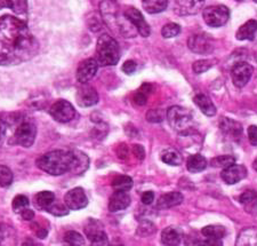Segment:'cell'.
<instances>
[{"instance_id": "f35d334b", "label": "cell", "mask_w": 257, "mask_h": 246, "mask_svg": "<svg viewBox=\"0 0 257 246\" xmlns=\"http://www.w3.org/2000/svg\"><path fill=\"white\" fill-rule=\"evenodd\" d=\"M68 210H69V208L66 207L65 204L63 205V204H60V203H57L55 201V202H54L53 205L51 206V208H49L47 212H49V213H52L53 215L62 216V215H66V214L69 213Z\"/></svg>"}, {"instance_id": "f1b7e54d", "label": "cell", "mask_w": 257, "mask_h": 246, "mask_svg": "<svg viewBox=\"0 0 257 246\" xmlns=\"http://www.w3.org/2000/svg\"><path fill=\"white\" fill-rule=\"evenodd\" d=\"M55 201V195L52 191H41L36 196V205L44 211H48Z\"/></svg>"}, {"instance_id": "ba28073f", "label": "cell", "mask_w": 257, "mask_h": 246, "mask_svg": "<svg viewBox=\"0 0 257 246\" xmlns=\"http://www.w3.org/2000/svg\"><path fill=\"white\" fill-rule=\"evenodd\" d=\"M254 72V68L250 64H248L247 62H238L233 65V68L231 70V76L233 84L237 87L246 86L248 81L250 80Z\"/></svg>"}, {"instance_id": "d6986e66", "label": "cell", "mask_w": 257, "mask_h": 246, "mask_svg": "<svg viewBox=\"0 0 257 246\" xmlns=\"http://www.w3.org/2000/svg\"><path fill=\"white\" fill-rule=\"evenodd\" d=\"M183 199L184 197L181 193H178V191H171V193L160 196L158 202H157V207L163 208V210H165V208H171L180 205L183 202Z\"/></svg>"}, {"instance_id": "7402d4cb", "label": "cell", "mask_w": 257, "mask_h": 246, "mask_svg": "<svg viewBox=\"0 0 257 246\" xmlns=\"http://www.w3.org/2000/svg\"><path fill=\"white\" fill-rule=\"evenodd\" d=\"M257 31V21L249 20L242 24L235 33V38L238 40H252Z\"/></svg>"}, {"instance_id": "5bb4252c", "label": "cell", "mask_w": 257, "mask_h": 246, "mask_svg": "<svg viewBox=\"0 0 257 246\" xmlns=\"http://www.w3.org/2000/svg\"><path fill=\"white\" fill-rule=\"evenodd\" d=\"M247 169L240 164H231L227 168L223 169L221 172V178L227 185H235L247 177Z\"/></svg>"}, {"instance_id": "8fae6325", "label": "cell", "mask_w": 257, "mask_h": 246, "mask_svg": "<svg viewBox=\"0 0 257 246\" xmlns=\"http://www.w3.org/2000/svg\"><path fill=\"white\" fill-rule=\"evenodd\" d=\"M64 204L69 210L78 211L87 206L88 198L82 188H74L66 193L64 196Z\"/></svg>"}, {"instance_id": "2e32d148", "label": "cell", "mask_w": 257, "mask_h": 246, "mask_svg": "<svg viewBox=\"0 0 257 246\" xmlns=\"http://www.w3.org/2000/svg\"><path fill=\"white\" fill-rule=\"evenodd\" d=\"M80 87L77 92V103L80 107H92L98 102V94L96 90L92 86L85 85Z\"/></svg>"}, {"instance_id": "681fc988", "label": "cell", "mask_w": 257, "mask_h": 246, "mask_svg": "<svg viewBox=\"0 0 257 246\" xmlns=\"http://www.w3.org/2000/svg\"><path fill=\"white\" fill-rule=\"evenodd\" d=\"M254 169H255V171L257 172V159L254 161Z\"/></svg>"}, {"instance_id": "c3c4849f", "label": "cell", "mask_w": 257, "mask_h": 246, "mask_svg": "<svg viewBox=\"0 0 257 246\" xmlns=\"http://www.w3.org/2000/svg\"><path fill=\"white\" fill-rule=\"evenodd\" d=\"M5 132H6V126L2 120V118H0V140H2L4 135H5Z\"/></svg>"}, {"instance_id": "4dcf8cb0", "label": "cell", "mask_w": 257, "mask_h": 246, "mask_svg": "<svg viewBox=\"0 0 257 246\" xmlns=\"http://www.w3.org/2000/svg\"><path fill=\"white\" fill-rule=\"evenodd\" d=\"M132 187L133 180L131 177H127V175H119V177L114 178L112 181V188L114 190L128 191L132 189Z\"/></svg>"}, {"instance_id": "e0dca14e", "label": "cell", "mask_w": 257, "mask_h": 246, "mask_svg": "<svg viewBox=\"0 0 257 246\" xmlns=\"http://www.w3.org/2000/svg\"><path fill=\"white\" fill-rule=\"evenodd\" d=\"M219 128L226 137L232 140H238L242 134L241 124L231 118H223L219 120Z\"/></svg>"}, {"instance_id": "7bdbcfd3", "label": "cell", "mask_w": 257, "mask_h": 246, "mask_svg": "<svg viewBox=\"0 0 257 246\" xmlns=\"http://www.w3.org/2000/svg\"><path fill=\"white\" fill-rule=\"evenodd\" d=\"M134 101L138 103L139 106H144V104L147 103V101H148V94H145L144 92H142V91L140 90L138 93L135 94Z\"/></svg>"}, {"instance_id": "836d02e7", "label": "cell", "mask_w": 257, "mask_h": 246, "mask_svg": "<svg viewBox=\"0 0 257 246\" xmlns=\"http://www.w3.org/2000/svg\"><path fill=\"white\" fill-rule=\"evenodd\" d=\"M235 162V157L231 156V155H223V156H217L213 158V159L210 160V165L213 166V168H227V166H230L231 164H233Z\"/></svg>"}, {"instance_id": "4fadbf2b", "label": "cell", "mask_w": 257, "mask_h": 246, "mask_svg": "<svg viewBox=\"0 0 257 246\" xmlns=\"http://www.w3.org/2000/svg\"><path fill=\"white\" fill-rule=\"evenodd\" d=\"M98 62L95 58H86L77 69V79L81 84H87L95 77L98 70Z\"/></svg>"}, {"instance_id": "8d00e7d4", "label": "cell", "mask_w": 257, "mask_h": 246, "mask_svg": "<svg viewBox=\"0 0 257 246\" xmlns=\"http://www.w3.org/2000/svg\"><path fill=\"white\" fill-rule=\"evenodd\" d=\"M211 66H213V61L211 60H199L197 62H194L192 65V69L194 73L200 74L208 71Z\"/></svg>"}, {"instance_id": "6da1fadb", "label": "cell", "mask_w": 257, "mask_h": 246, "mask_svg": "<svg viewBox=\"0 0 257 246\" xmlns=\"http://www.w3.org/2000/svg\"><path fill=\"white\" fill-rule=\"evenodd\" d=\"M38 43L26 22L15 16L0 18V65H18L36 55Z\"/></svg>"}, {"instance_id": "d4e9b609", "label": "cell", "mask_w": 257, "mask_h": 246, "mask_svg": "<svg viewBox=\"0 0 257 246\" xmlns=\"http://www.w3.org/2000/svg\"><path fill=\"white\" fill-rule=\"evenodd\" d=\"M10 8L18 15H24L28 11V0H0V10Z\"/></svg>"}, {"instance_id": "60d3db41", "label": "cell", "mask_w": 257, "mask_h": 246, "mask_svg": "<svg viewBox=\"0 0 257 246\" xmlns=\"http://www.w3.org/2000/svg\"><path fill=\"white\" fill-rule=\"evenodd\" d=\"M136 68H138V64H136L135 61L130 60L126 61L122 65V71L127 74H132L136 71Z\"/></svg>"}, {"instance_id": "83f0119b", "label": "cell", "mask_w": 257, "mask_h": 246, "mask_svg": "<svg viewBox=\"0 0 257 246\" xmlns=\"http://www.w3.org/2000/svg\"><path fill=\"white\" fill-rule=\"evenodd\" d=\"M142 5L149 14H158L167 10L168 0H143Z\"/></svg>"}, {"instance_id": "bcb514c9", "label": "cell", "mask_w": 257, "mask_h": 246, "mask_svg": "<svg viewBox=\"0 0 257 246\" xmlns=\"http://www.w3.org/2000/svg\"><path fill=\"white\" fill-rule=\"evenodd\" d=\"M12 228L0 224V244H4V239H6L8 237V233H11Z\"/></svg>"}, {"instance_id": "e575fe53", "label": "cell", "mask_w": 257, "mask_h": 246, "mask_svg": "<svg viewBox=\"0 0 257 246\" xmlns=\"http://www.w3.org/2000/svg\"><path fill=\"white\" fill-rule=\"evenodd\" d=\"M181 32V27L176 23H168L164 26V28L161 29V35L165 38H174L180 35Z\"/></svg>"}, {"instance_id": "30bf717a", "label": "cell", "mask_w": 257, "mask_h": 246, "mask_svg": "<svg viewBox=\"0 0 257 246\" xmlns=\"http://www.w3.org/2000/svg\"><path fill=\"white\" fill-rule=\"evenodd\" d=\"M125 18L135 27L136 31H138L141 36L144 37V38H147V37L150 36L151 33L150 26L147 23L144 16L139 10H136L134 7L127 8L125 12Z\"/></svg>"}, {"instance_id": "8992f818", "label": "cell", "mask_w": 257, "mask_h": 246, "mask_svg": "<svg viewBox=\"0 0 257 246\" xmlns=\"http://www.w3.org/2000/svg\"><path fill=\"white\" fill-rule=\"evenodd\" d=\"M37 127L30 120L22 122L14 133L15 142L24 148H30L36 140Z\"/></svg>"}, {"instance_id": "5b68a950", "label": "cell", "mask_w": 257, "mask_h": 246, "mask_svg": "<svg viewBox=\"0 0 257 246\" xmlns=\"http://www.w3.org/2000/svg\"><path fill=\"white\" fill-rule=\"evenodd\" d=\"M202 16L207 26L211 28H219L226 24L230 19L229 8L224 5L207 7L202 12Z\"/></svg>"}, {"instance_id": "74e56055", "label": "cell", "mask_w": 257, "mask_h": 246, "mask_svg": "<svg viewBox=\"0 0 257 246\" xmlns=\"http://www.w3.org/2000/svg\"><path fill=\"white\" fill-rule=\"evenodd\" d=\"M29 206V198L24 195H18L13 199V210L15 212H21Z\"/></svg>"}, {"instance_id": "7c38bea8", "label": "cell", "mask_w": 257, "mask_h": 246, "mask_svg": "<svg viewBox=\"0 0 257 246\" xmlns=\"http://www.w3.org/2000/svg\"><path fill=\"white\" fill-rule=\"evenodd\" d=\"M205 2L206 0H175L174 12L181 16L196 15L201 11Z\"/></svg>"}, {"instance_id": "7dc6e473", "label": "cell", "mask_w": 257, "mask_h": 246, "mask_svg": "<svg viewBox=\"0 0 257 246\" xmlns=\"http://www.w3.org/2000/svg\"><path fill=\"white\" fill-rule=\"evenodd\" d=\"M21 213V216H22L23 220H27V221H31L33 220V218H35V213H33L32 210H29L28 207L24 208V210H22L20 212Z\"/></svg>"}, {"instance_id": "1f68e13d", "label": "cell", "mask_w": 257, "mask_h": 246, "mask_svg": "<svg viewBox=\"0 0 257 246\" xmlns=\"http://www.w3.org/2000/svg\"><path fill=\"white\" fill-rule=\"evenodd\" d=\"M74 152H76V166H74L72 173L80 175L88 169L89 159L84 152L77 151V150H74Z\"/></svg>"}, {"instance_id": "ab89813d", "label": "cell", "mask_w": 257, "mask_h": 246, "mask_svg": "<svg viewBox=\"0 0 257 246\" xmlns=\"http://www.w3.org/2000/svg\"><path fill=\"white\" fill-rule=\"evenodd\" d=\"M164 111L160 109H152L147 114V119L151 123H160L164 120Z\"/></svg>"}, {"instance_id": "9c48e42d", "label": "cell", "mask_w": 257, "mask_h": 246, "mask_svg": "<svg viewBox=\"0 0 257 246\" xmlns=\"http://www.w3.org/2000/svg\"><path fill=\"white\" fill-rule=\"evenodd\" d=\"M85 233L93 245H107V236L103 230L102 224L95 219H89L85 227Z\"/></svg>"}, {"instance_id": "f6af8a7d", "label": "cell", "mask_w": 257, "mask_h": 246, "mask_svg": "<svg viewBox=\"0 0 257 246\" xmlns=\"http://www.w3.org/2000/svg\"><path fill=\"white\" fill-rule=\"evenodd\" d=\"M153 201H155V194L152 191H145L142 195V202L145 205H150Z\"/></svg>"}, {"instance_id": "52a82bcc", "label": "cell", "mask_w": 257, "mask_h": 246, "mask_svg": "<svg viewBox=\"0 0 257 246\" xmlns=\"http://www.w3.org/2000/svg\"><path fill=\"white\" fill-rule=\"evenodd\" d=\"M49 114L56 122L59 123H69L76 116V109L66 100H57L49 109Z\"/></svg>"}, {"instance_id": "cb8c5ba5", "label": "cell", "mask_w": 257, "mask_h": 246, "mask_svg": "<svg viewBox=\"0 0 257 246\" xmlns=\"http://www.w3.org/2000/svg\"><path fill=\"white\" fill-rule=\"evenodd\" d=\"M235 244L239 246H257V228H244L239 233Z\"/></svg>"}, {"instance_id": "f546056e", "label": "cell", "mask_w": 257, "mask_h": 246, "mask_svg": "<svg viewBox=\"0 0 257 246\" xmlns=\"http://www.w3.org/2000/svg\"><path fill=\"white\" fill-rule=\"evenodd\" d=\"M201 233L206 237V238L222 239L223 237L225 236L226 230L223 226H216V224H213V226H207L205 228H202Z\"/></svg>"}, {"instance_id": "603a6c76", "label": "cell", "mask_w": 257, "mask_h": 246, "mask_svg": "<svg viewBox=\"0 0 257 246\" xmlns=\"http://www.w3.org/2000/svg\"><path fill=\"white\" fill-rule=\"evenodd\" d=\"M182 240V232L175 227H167L161 232V243L164 245H178Z\"/></svg>"}, {"instance_id": "ac0fdd59", "label": "cell", "mask_w": 257, "mask_h": 246, "mask_svg": "<svg viewBox=\"0 0 257 246\" xmlns=\"http://www.w3.org/2000/svg\"><path fill=\"white\" fill-rule=\"evenodd\" d=\"M130 205L131 196L127 194V191L115 190L109 199V211L112 212V213L125 210Z\"/></svg>"}, {"instance_id": "3957f363", "label": "cell", "mask_w": 257, "mask_h": 246, "mask_svg": "<svg viewBox=\"0 0 257 246\" xmlns=\"http://www.w3.org/2000/svg\"><path fill=\"white\" fill-rule=\"evenodd\" d=\"M96 57L103 66L115 65L120 60V48L117 40L109 35H102L97 40Z\"/></svg>"}, {"instance_id": "d6a6232c", "label": "cell", "mask_w": 257, "mask_h": 246, "mask_svg": "<svg viewBox=\"0 0 257 246\" xmlns=\"http://www.w3.org/2000/svg\"><path fill=\"white\" fill-rule=\"evenodd\" d=\"M13 172L5 165H0V187L7 188L13 183Z\"/></svg>"}, {"instance_id": "277c9868", "label": "cell", "mask_w": 257, "mask_h": 246, "mask_svg": "<svg viewBox=\"0 0 257 246\" xmlns=\"http://www.w3.org/2000/svg\"><path fill=\"white\" fill-rule=\"evenodd\" d=\"M167 120L173 130L181 134H189L193 130V115L186 108L174 106L167 110Z\"/></svg>"}, {"instance_id": "4316f807", "label": "cell", "mask_w": 257, "mask_h": 246, "mask_svg": "<svg viewBox=\"0 0 257 246\" xmlns=\"http://www.w3.org/2000/svg\"><path fill=\"white\" fill-rule=\"evenodd\" d=\"M161 160L165 164L171 165V166H178L183 162V158H182L181 153L174 148H167L161 152Z\"/></svg>"}, {"instance_id": "7a4b0ae2", "label": "cell", "mask_w": 257, "mask_h": 246, "mask_svg": "<svg viewBox=\"0 0 257 246\" xmlns=\"http://www.w3.org/2000/svg\"><path fill=\"white\" fill-rule=\"evenodd\" d=\"M37 166L51 175H63L73 172L76 166V152L69 150H54L37 159Z\"/></svg>"}, {"instance_id": "ffe728a7", "label": "cell", "mask_w": 257, "mask_h": 246, "mask_svg": "<svg viewBox=\"0 0 257 246\" xmlns=\"http://www.w3.org/2000/svg\"><path fill=\"white\" fill-rule=\"evenodd\" d=\"M239 202L247 213L249 214L257 213V191L256 190L244 191V193L239 197Z\"/></svg>"}, {"instance_id": "d590c367", "label": "cell", "mask_w": 257, "mask_h": 246, "mask_svg": "<svg viewBox=\"0 0 257 246\" xmlns=\"http://www.w3.org/2000/svg\"><path fill=\"white\" fill-rule=\"evenodd\" d=\"M64 240L68 243L69 245H84L85 240L82 238V236L79 232L77 231H68L64 235Z\"/></svg>"}, {"instance_id": "484cf974", "label": "cell", "mask_w": 257, "mask_h": 246, "mask_svg": "<svg viewBox=\"0 0 257 246\" xmlns=\"http://www.w3.org/2000/svg\"><path fill=\"white\" fill-rule=\"evenodd\" d=\"M186 168H188L189 172L199 173L207 168V159L200 153H196V155L189 157L188 161H186Z\"/></svg>"}, {"instance_id": "b9f144b4", "label": "cell", "mask_w": 257, "mask_h": 246, "mask_svg": "<svg viewBox=\"0 0 257 246\" xmlns=\"http://www.w3.org/2000/svg\"><path fill=\"white\" fill-rule=\"evenodd\" d=\"M248 140L252 145H257V126L255 125L248 127Z\"/></svg>"}, {"instance_id": "9a60e30c", "label": "cell", "mask_w": 257, "mask_h": 246, "mask_svg": "<svg viewBox=\"0 0 257 246\" xmlns=\"http://www.w3.org/2000/svg\"><path fill=\"white\" fill-rule=\"evenodd\" d=\"M189 48L198 54H208L213 52L214 44L210 37L206 35H193L188 41Z\"/></svg>"}, {"instance_id": "ee69618b", "label": "cell", "mask_w": 257, "mask_h": 246, "mask_svg": "<svg viewBox=\"0 0 257 246\" xmlns=\"http://www.w3.org/2000/svg\"><path fill=\"white\" fill-rule=\"evenodd\" d=\"M133 153L139 158V159H144V156H145V151H144V148L142 145L140 144H135L133 145Z\"/></svg>"}, {"instance_id": "f907efd6", "label": "cell", "mask_w": 257, "mask_h": 246, "mask_svg": "<svg viewBox=\"0 0 257 246\" xmlns=\"http://www.w3.org/2000/svg\"><path fill=\"white\" fill-rule=\"evenodd\" d=\"M254 2H255V3H257V0H254Z\"/></svg>"}, {"instance_id": "44dd1931", "label": "cell", "mask_w": 257, "mask_h": 246, "mask_svg": "<svg viewBox=\"0 0 257 246\" xmlns=\"http://www.w3.org/2000/svg\"><path fill=\"white\" fill-rule=\"evenodd\" d=\"M194 103L197 104L199 109L202 111V114H205L208 117H213L216 115V107L214 106V103L205 94H197L193 98Z\"/></svg>"}]
</instances>
